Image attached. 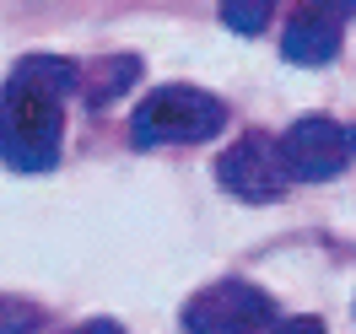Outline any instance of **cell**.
I'll use <instances>...</instances> for the list:
<instances>
[{
    "label": "cell",
    "mask_w": 356,
    "mask_h": 334,
    "mask_svg": "<svg viewBox=\"0 0 356 334\" xmlns=\"http://www.w3.org/2000/svg\"><path fill=\"white\" fill-rule=\"evenodd\" d=\"M275 334H324V324H318V318H286Z\"/></svg>",
    "instance_id": "12"
},
{
    "label": "cell",
    "mask_w": 356,
    "mask_h": 334,
    "mask_svg": "<svg viewBox=\"0 0 356 334\" xmlns=\"http://www.w3.org/2000/svg\"><path fill=\"white\" fill-rule=\"evenodd\" d=\"M38 318H44V312L33 308V302L0 297V334H27V329H38Z\"/></svg>",
    "instance_id": "9"
},
{
    "label": "cell",
    "mask_w": 356,
    "mask_h": 334,
    "mask_svg": "<svg viewBox=\"0 0 356 334\" xmlns=\"http://www.w3.org/2000/svg\"><path fill=\"white\" fill-rule=\"evenodd\" d=\"M222 22L232 33H259L270 22V6H222Z\"/></svg>",
    "instance_id": "10"
},
{
    "label": "cell",
    "mask_w": 356,
    "mask_h": 334,
    "mask_svg": "<svg viewBox=\"0 0 356 334\" xmlns=\"http://www.w3.org/2000/svg\"><path fill=\"white\" fill-rule=\"evenodd\" d=\"M11 87H27V92H38V97L65 103L70 92L81 87V70L70 65V60H60V54H33V60H22V65L11 70Z\"/></svg>",
    "instance_id": "7"
},
{
    "label": "cell",
    "mask_w": 356,
    "mask_h": 334,
    "mask_svg": "<svg viewBox=\"0 0 356 334\" xmlns=\"http://www.w3.org/2000/svg\"><path fill=\"white\" fill-rule=\"evenodd\" d=\"M281 54L291 65H330L340 54V17L324 11V6H302L291 11L286 27H281Z\"/></svg>",
    "instance_id": "6"
},
{
    "label": "cell",
    "mask_w": 356,
    "mask_h": 334,
    "mask_svg": "<svg viewBox=\"0 0 356 334\" xmlns=\"http://www.w3.org/2000/svg\"><path fill=\"white\" fill-rule=\"evenodd\" d=\"M216 178H222L227 194H238L248 205H265L286 194V162H281V146L270 135H243L232 140L222 156H216Z\"/></svg>",
    "instance_id": "3"
},
{
    "label": "cell",
    "mask_w": 356,
    "mask_h": 334,
    "mask_svg": "<svg viewBox=\"0 0 356 334\" xmlns=\"http://www.w3.org/2000/svg\"><path fill=\"white\" fill-rule=\"evenodd\" d=\"M275 146H281V162H286V178H302V183H324V178H334V173L351 162L346 130H340L334 119H324V113L297 119Z\"/></svg>",
    "instance_id": "5"
},
{
    "label": "cell",
    "mask_w": 356,
    "mask_h": 334,
    "mask_svg": "<svg viewBox=\"0 0 356 334\" xmlns=\"http://www.w3.org/2000/svg\"><path fill=\"white\" fill-rule=\"evenodd\" d=\"M135 76H140V60L135 54H108V60H97V65L81 70V97H87L92 108H103V103H113L119 92L135 87Z\"/></svg>",
    "instance_id": "8"
},
{
    "label": "cell",
    "mask_w": 356,
    "mask_h": 334,
    "mask_svg": "<svg viewBox=\"0 0 356 334\" xmlns=\"http://www.w3.org/2000/svg\"><path fill=\"white\" fill-rule=\"evenodd\" d=\"M270 297L248 281H216L205 286L189 308H184V329L189 334H254L270 324Z\"/></svg>",
    "instance_id": "4"
},
{
    "label": "cell",
    "mask_w": 356,
    "mask_h": 334,
    "mask_svg": "<svg viewBox=\"0 0 356 334\" xmlns=\"http://www.w3.org/2000/svg\"><path fill=\"white\" fill-rule=\"evenodd\" d=\"M60 130H65V113L54 97H38L27 87L0 92V162L17 167V173H49L60 162Z\"/></svg>",
    "instance_id": "2"
},
{
    "label": "cell",
    "mask_w": 356,
    "mask_h": 334,
    "mask_svg": "<svg viewBox=\"0 0 356 334\" xmlns=\"http://www.w3.org/2000/svg\"><path fill=\"white\" fill-rule=\"evenodd\" d=\"M222 130H227V103L200 87H184V81L146 92V103L130 113L135 146H200Z\"/></svg>",
    "instance_id": "1"
},
{
    "label": "cell",
    "mask_w": 356,
    "mask_h": 334,
    "mask_svg": "<svg viewBox=\"0 0 356 334\" xmlns=\"http://www.w3.org/2000/svg\"><path fill=\"white\" fill-rule=\"evenodd\" d=\"M65 334H124L113 318H87V324H76V329H65Z\"/></svg>",
    "instance_id": "11"
}]
</instances>
